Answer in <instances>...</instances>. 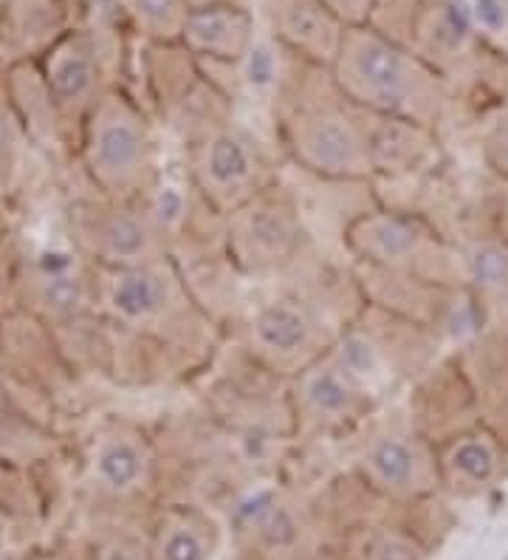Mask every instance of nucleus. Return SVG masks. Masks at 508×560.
Wrapping results in <instances>:
<instances>
[{
    "mask_svg": "<svg viewBox=\"0 0 508 560\" xmlns=\"http://www.w3.org/2000/svg\"><path fill=\"white\" fill-rule=\"evenodd\" d=\"M331 69L339 91L373 117L429 128L447 110V80L433 62L370 26L345 28Z\"/></svg>",
    "mask_w": 508,
    "mask_h": 560,
    "instance_id": "nucleus-1",
    "label": "nucleus"
},
{
    "mask_svg": "<svg viewBox=\"0 0 508 560\" xmlns=\"http://www.w3.org/2000/svg\"><path fill=\"white\" fill-rule=\"evenodd\" d=\"M347 241L362 258L390 272L413 275L418 280L444 278L454 269L452 255L427 226L399 212H373L351 226Z\"/></svg>",
    "mask_w": 508,
    "mask_h": 560,
    "instance_id": "nucleus-2",
    "label": "nucleus"
},
{
    "mask_svg": "<svg viewBox=\"0 0 508 560\" xmlns=\"http://www.w3.org/2000/svg\"><path fill=\"white\" fill-rule=\"evenodd\" d=\"M229 249L249 272H271L292 264L299 249V219L292 201L280 192L260 190L232 210Z\"/></svg>",
    "mask_w": 508,
    "mask_h": 560,
    "instance_id": "nucleus-3",
    "label": "nucleus"
},
{
    "mask_svg": "<svg viewBox=\"0 0 508 560\" xmlns=\"http://www.w3.org/2000/svg\"><path fill=\"white\" fill-rule=\"evenodd\" d=\"M150 128L128 103L114 100L94 122L91 167L116 192L147 187L156 167Z\"/></svg>",
    "mask_w": 508,
    "mask_h": 560,
    "instance_id": "nucleus-4",
    "label": "nucleus"
},
{
    "mask_svg": "<svg viewBox=\"0 0 508 560\" xmlns=\"http://www.w3.org/2000/svg\"><path fill=\"white\" fill-rule=\"evenodd\" d=\"M292 148L308 171L333 178L373 173L367 128L342 108L303 110L292 122Z\"/></svg>",
    "mask_w": 508,
    "mask_h": 560,
    "instance_id": "nucleus-5",
    "label": "nucleus"
},
{
    "mask_svg": "<svg viewBox=\"0 0 508 560\" xmlns=\"http://www.w3.org/2000/svg\"><path fill=\"white\" fill-rule=\"evenodd\" d=\"M192 176L212 205L232 212L260 192L263 162L240 130L217 128L196 148Z\"/></svg>",
    "mask_w": 508,
    "mask_h": 560,
    "instance_id": "nucleus-6",
    "label": "nucleus"
},
{
    "mask_svg": "<svg viewBox=\"0 0 508 560\" xmlns=\"http://www.w3.org/2000/svg\"><path fill=\"white\" fill-rule=\"evenodd\" d=\"M319 323L305 303L280 298L249 320L251 351L277 371H305L319 354Z\"/></svg>",
    "mask_w": 508,
    "mask_h": 560,
    "instance_id": "nucleus-7",
    "label": "nucleus"
},
{
    "mask_svg": "<svg viewBox=\"0 0 508 560\" xmlns=\"http://www.w3.org/2000/svg\"><path fill=\"white\" fill-rule=\"evenodd\" d=\"M274 35L308 60L333 66L345 37V23L322 0H263Z\"/></svg>",
    "mask_w": 508,
    "mask_h": 560,
    "instance_id": "nucleus-8",
    "label": "nucleus"
},
{
    "mask_svg": "<svg viewBox=\"0 0 508 560\" xmlns=\"http://www.w3.org/2000/svg\"><path fill=\"white\" fill-rule=\"evenodd\" d=\"M365 470L387 492L415 495L438 481V462L413 433H381L365 453Z\"/></svg>",
    "mask_w": 508,
    "mask_h": 560,
    "instance_id": "nucleus-9",
    "label": "nucleus"
},
{
    "mask_svg": "<svg viewBox=\"0 0 508 560\" xmlns=\"http://www.w3.org/2000/svg\"><path fill=\"white\" fill-rule=\"evenodd\" d=\"M299 410L319 428H336L356 419L365 408V385L353 380L336 360L311 362L297 385Z\"/></svg>",
    "mask_w": 508,
    "mask_h": 560,
    "instance_id": "nucleus-10",
    "label": "nucleus"
},
{
    "mask_svg": "<svg viewBox=\"0 0 508 560\" xmlns=\"http://www.w3.org/2000/svg\"><path fill=\"white\" fill-rule=\"evenodd\" d=\"M108 303L114 315L130 326H156L176 306V280L164 272L162 260L147 267L116 269Z\"/></svg>",
    "mask_w": 508,
    "mask_h": 560,
    "instance_id": "nucleus-11",
    "label": "nucleus"
},
{
    "mask_svg": "<svg viewBox=\"0 0 508 560\" xmlns=\"http://www.w3.org/2000/svg\"><path fill=\"white\" fill-rule=\"evenodd\" d=\"M181 43L190 51L221 62H237L251 48V14L237 3L190 9Z\"/></svg>",
    "mask_w": 508,
    "mask_h": 560,
    "instance_id": "nucleus-12",
    "label": "nucleus"
},
{
    "mask_svg": "<svg viewBox=\"0 0 508 560\" xmlns=\"http://www.w3.org/2000/svg\"><path fill=\"white\" fill-rule=\"evenodd\" d=\"M503 439L488 428H474L447 444L438 472L452 490L477 492L495 485L503 472Z\"/></svg>",
    "mask_w": 508,
    "mask_h": 560,
    "instance_id": "nucleus-13",
    "label": "nucleus"
},
{
    "mask_svg": "<svg viewBox=\"0 0 508 560\" xmlns=\"http://www.w3.org/2000/svg\"><path fill=\"white\" fill-rule=\"evenodd\" d=\"M99 253L116 269L147 267L164 255V230L150 212L116 210L99 224Z\"/></svg>",
    "mask_w": 508,
    "mask_h": 560,
    "instance_id": "nucleus-14",
    "label": "nucleus"
},
{
    "mask_svg": "<svg viewBox=\"0 0 508 560\" xmlns=\"http://www.w3.org/2000/svg\"><path fill=\"white\" fill-rule=\"evenodd\" d=\"M365 128L373 173L413 171V167L424 162V156L429 153V144H433L429 128L404 122V119L376 117V125H365Z\"/></svg>",
    "mask_w": 508,
    "mask_h": 560,
    "instance_id": "nucleus-15",
    "label": "nucleus"
},
{
    "mask_svg": "<svg viewBox=\"0 0 508 560\" xmlns=\"http://www.w3.org/2000/svg\"><path fill=\"white\" fill-rule=\"evenodd\" d=\"M96 470H99L102 481L114 490H130L147 472V453L133 439L110 436L102 442L99 453H96Z\"/></svg>",
    "mask_w": 508,
    "mask_h": 560,
    "instance_id": "nucleus-16",
    "label": "nucleus"
},
{
    "mask_svg": "<svg viewBox=\"0 0 508 560\" xmlns=\"http://www.w3.org/2000/svg\"><path fill=\"white\" fill-rule=\"evenodd\" d=\"M133 9L139 14L144 35L158 43L181 40L184 23L190 14L187 0H133Z\"/></svg>",
    "mask_w": 508,
    "mask_h": 560,
    "instance_id": "nucleus-17",
    "label": "nucleus"
},
{
    "mask_svg": "<svg viewBox=\"0 0 508 560\" xmlns=\"http://www.w3.org/2000/svg\"><path fill=\"white\" fill-rule=\"evenodd\" d=\"M466 275L486 298L508 303V253L500 246H474L466 258Z\"/></svg>",
    "mask_w": 508,
    "mask_h": 560,
    "instance_id": "nucleus-18",
    "label": "nucleus"
},
{
    "mask_svg": "<svg viewBox=\"0 0 508 560\" xmlns=\"http://www.w3.org/2000/svg\"><path fill=\"white\" fill-rule=\"evenodd\" d=\"M488 365L492 371L486 374L481 388L483 417H486L488 431L508 442V349L503 351L500 360L495 357Z\"/></svg>",
    "mask_w": 508,
    "mask_h": 560,
    "instance_id": "nucleus-19",
    "label": "nucleus"
},
{
    "mask_svg": "<svg viewBox=\"0 0 508 560\" xmlns=\"http://www.w3.org/2000/svg\"><path fill=\"white\" fill-rule=\"evenodd\" d=\"M96 82V69L88 55L82 51H71V55L60 57L51 71V85H55L57 96L66 100V103H76V100H85V96L94 91Z\"/></svg>",
    "mask_w": 508,
    "mask_h": 560,
    "instance_id": "nucleus-20",
    "label": "nucleus"
},
{
    "mask_svg": "<svg viewBox=\"0 0 508 560\" xmlns=\"http://www.w3.org/2000/svg\"><path fill=\"white\" fill-rule=\"evenodd\" d=\"M43 301L51 308L68 312V308H74L80 303V283H76V278L51 275V278H46V287H43Z\"/></svg>",
    "mask_w": 508,
    "mask_h": 560,
    "instance_id": "nucleus-21",
    "label": "nucleus"
},
{
    "mask_svg": "<svg viewBox=\"0 0 508 560\" xmlns=\"http://www.w3.org/2000/svg\"><path fill=\"white\" fill-rule=\"evenodd\" d=\"M203 547L201 538H198L192 529L187 526H178L164 540V560H201Z\"/></svg>",
    "mask_w": 508,
    "mask_h": 560,
    "instance_id": "nucleus-22",
    "label": "nucleus"
},
{
    "mask_svg": "<svg viewBox=\"0 0 508 560\" xmlns=\"http://www.w3.org/2000/svg\"><path fill=\"white\" fill-rule=\"evenodd\" d=\"M488 164L508 182V114H503L486 137Z\"/></svg>",
    "mask_w": 508,
    "mask_h": 560,
    "instance_id": "nucleus-23",
    "label": "nucleus"
},
{
    "mask_svg": "<svg viewBox=\"0 0 508 560\" xmlns=\"http://www.w3.org/2000/svg\"><path fill=\"white\" fill-rule=\"evenodd\" d=\"M345 26H365L376 0H322Z\"/></svg>",
    "mask_w": 508,
    "mask_h": 560,
    "instance_id": "nucleus-24",
    "label": "nucleus"
},
{
    "mask_svg": "<svg viewBox=\"0 0 508 560\" xmlns=\"http://www.w3.org/2000/svg\"><path fill=\"white\" fill-rule=\"evenodd\" d=\"M373 560H424L421 549L406 538H385L373 552Z\"/></svg>",
    "mask_w": 508,
    "mask_h": 560,
    "instance_id": "nucleus-25",
    "label": "nucleus"
},
{
    "mask_svg": "<svg viewBox=\"0 0 508 560\" xmlns=\"http://www.w3.org/2000/svg\"><path fill=\"white\" fill-rule=\"evenodd\" d=\"M217 3H237V0H187L190 9H203V7H217ZM240 7V3H237Z\"/></svg>",
    "mask_w": 508,
    "mask_h": 560,
    "instance_id": "nucleus-26",
    "label": "nucleus"
},
{
    "mask_svg": "<svg viewBox=\"0 0 508 560\" xmlns=\"http://www.w3.org/2000/svg\"><path fill=\"white\" fill-rule=\"evenodd\" d=\"M7 144H9V130L7 125H3V119H0V151H3Z\"/></svg>",
    "mask_w": 508,
    "mask_h": 560,
    "instance_id": "nucleus-27",
    "label": "nucleus"
},
{
    "mask_svg": "<svg viewBox=\"0 0 508 560\" xmlns=\"http://www.w3.org/2000/svg\"><path fill=\"white\" fill-rule=\"evenodd\" d=\"M110 560H130V558L125 552H114V555H110Z\"/></svg>",
    "mask_w": 508,
    "mask_h": 560,
    "instance_id": "nucleus-28",
    "label": "nucleus"
}]
</instances>
